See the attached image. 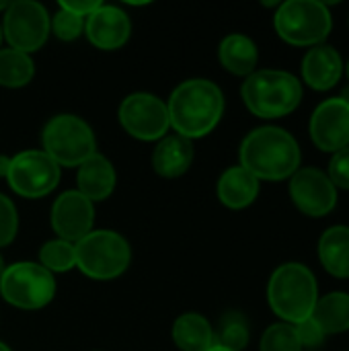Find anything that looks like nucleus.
Wrapping results in <instances>:
<instances>
[{
	"mask_svg": "<svg viewBox=\"0 0 349 351\" xmlns=\"http://www.w3.org/2000/svg\"><path fill=\"white\" fill-rule=\"evenodd\" d=\"M339 99H344V101H346V103L349 105V86H346V88H344V93L339 95Z\"/></svg>",
	"mask_w": 349,
	"mask_h": 351,
	"instance_id": "34",
	"label": "nucleus"
},
{
	"mask_svg": "<svg viewBox=\"0 0 349 351\" xmlns=\"http://www.w3.org/2000/svg\"><path fill=\"white\" fill-rule=\"evenodd\" d=\"M19 232V212L10 197L0 193V249L8 247Z\"/></svg>",
	"mask_w": 349,
	"mask_h": 351,
	"instance_id": "29",
	"label": "nucleus"
},
{
	"mask_svg": "<svg viewBox=\"0 0 349 351\" xmlns=\"http://www.w3.org/2000/svg\"><path fill=\"white\" fill-rule=\"evenodd\" d=\"M245 107L261 119L290 115L302 101L300 80L284 70H255L241 86Z\"/></svg>",
	"mask_w": 349,
	"mask_h": 351,
	"instance_id": "4",
	"label": "nucleus"
},
{
	"mask_svg": "<svg viewBox=\"0 0 349 351\" xmlns=\"http://www.w3.org/2000/svg\"><path fill=\"white\" fill-rule=\"evenodd\" d=\"M259 351H302L294 325L276 323L265 329Z\"/></svg>",
	"mask_w": 349,
	"mask_h": 351,
	"instance_id": "27",
	"label": "nucleus"
},
{
	"mask_svg": "<svg viewBox=\"0 0 349 351\" xmlns=\"http://www.w3.org/2000/svg\"><path fill=\"white\" fill-rule=\"evenodd\" d=\"M311 319L321 327L325 335L349 331V294L331 292L319 298Z\"/></svg>",
	"mask_w": 349,
	"mask_h": 351,
	"instance_id": "23",
	"label": "nucleus"
},
{
	"mask_svg": "<svg viewBox=\"0 0 349 351\" xmlns=\"http://www.w3.org/2000/svg\"><path fill=\"white\" fill-rule=\"evenodd\" d=\"M56 278L45 267L33 261L6 265L0 276V296L14 308L39 311L56 296Z\"/></svg>",
	"mask_w": 349,
	"mask_h": 351,
	"instance_id": "8",
	"label": "nucleus"
},
{
	"mask_svg": "<svg viewBox=\"0 0 349 351\" xmlns=\"http://www.w3.org/2000/svg\"><path fill=\"white\" fill-rule=\"evenodd\" d=\"M171 128L187 138H206L224 115V93L208 78L183 80L167 101Z\"/></svg>",
	"mask_w": 349,
	"mask_h": 351,
	"instance_id": "1",
	"label": "nucleus"
},
{
	"mask_svg": "<svg viewBox=\"0 0 349 351\" xmlns=\"http://www.w3.org/2000/svg\"><path fill=\"white\" fill-rule=\"evenodd\" d=\"M317 300V280L306 265L284 263L272 274L267 284V302L282 323L298 325L311 319Z\"/></svg>",
	"mask_w": 349,
	"mask_h": 351,
	"instance_id": "3",
	"label": "nucleus"
},
{
	"mask_svg": "<svg viewBox=\"0 0 349 351\" xmlns=\"http://www.w3.org/2000/svg\"><path fill=\"white\" fill-rule=\"evenodd\" d=\"M239 158L259 181H284L300 169V146L290 132L263 125L245 136Z\"/></svg>",
	"mask_w": 349,
	"mask_h": 351,
	"instance_id": "2",
	"label": "nucleus"
},
{
	"mask_svg": "<svg viewBox=\"0 0 349 351\" xmlns=\"http://www.w3.org/2000/svg\"><path fill=\"white\" fill-rule=\"evenodd\" d=\"M173 341L181 351H208L216 346V335L206 317L185 313L173 325Z\"/></svg>",
	"mask_w": 349,
	"mask_h": 351,
	"instance_id": "21",
	"label": "nucleus"
},
{
	"mask_svg": "<svg viewBox=\"0 0 349 351\" xmlns=\"http://www.w3.org/2000/svg\"><path fill=\"white\" fill-rule=\"evenodd\" d=\"M86 39L103 51H115L123 47L132 35V21L125 10L111 4H101L84 19Z\"/></svg>",
	"mask_w": 349,
	"mask_h": 351,
	"instance_id": "15",
	"label": "nucleus"
},
{
	"mask_svg": "<svg viewBox=\"0 0 349 351\" xmlns=\"http://www.w3.org/2000/svg\"><path fill=\"white\" fill-rule=\"evenodd\" d=\"M278 35L298 47L321 45L331 33L333 19L329 6L317 0H288L278 6L274 16Z\"/></svg>",
	"mask_w": 349,
	"mask_h": 351,
	"instance_id": "7",
	"label": "nucleus"
},
{
	"mask_svg": "<svg viewBox=\"0 0 349 351\" xmlns=\"http://www.w3.org/2000/svg\"><path fill=\"white\" fill-rule=\"evenodd\" d=\"M311 138L323 152H339L349 146V105L331 97L323 101L311 117Z\"/></svg>",
	"mask_w": 349,
	"mask_h": 351,
	"instance_id": "14",
	"label": "nucleus"
},
{
	"mask_svg": "<svg viewBox=\"0 0 349 351\" xmlns=\"http://www.w3.org/2000/svg\"><path fill=\"white\" fill-rule=\"evenodd\" d=\"M218 60L222 68L234 76H251L259 62V49L255 41L243 33H230L220 41Z\"/></svg>",
	"mask_w": 349,
	"mask_h": 351,
	"instance_id": "20",
	"label": "nucleus"
},
{
	"mask_svg": "<svg viewBox=\"0 0 349 351\" xmlns=\"http://www.w3.org/2000/svg\"><path fill=\"white\" fill-rule=\"evenodd\" d=\"M302 80L315 90L333 88L344 74V60L331 45H315L302 58Z\"/></svg>",
	"mask_w": 349,
	"mask_h": 351,
	"instance_id": "16",
	"label": "nucleus"
},
{
	"mask_svg": "<svg viewBox=\"0 0 349 351\" xmlns=\"http://www.w3.org/2000/svg\"><path fill=\"white\" fill-rule=\"evenodd\" d=\"M8 169H10V156H6V154H0V179H2V177L6 179V175H8Z\"/></svg>",
	"mask_w": 349,
	"mask_h": 351,
	"instance_id": "33",
	"label": "nucleus"
},
{
	"mask_svg": "<svg viewBox=\"0 0 349 351\" xmlns=\"http://www.w3.org/2000/svg\"><path fill=\"white\" fill-rule=\"evenodd\" d=\"M193 156L195 152L191 140L179 134H167L163 140H158L152 152V167L163 179H177L189 171Z\"/></svg>",
	"mask_w": 349,
	"mask_h": 351,
	"instance_id": "18",
	"label": "nucleus"
},
{
	"mask_svg": "<svg viewBox=\"0 0 349 351\" xmlns=\"http://www.w3.org/2000/svg\"><path fill=\"white\" fill-rule=\"evenodd\" d=\"M51 33L60 39V41H74L84 33V19L60 8L53 16H51Z\"/></svg>",
	"mask_w": 349,
	"mask_h": 351,
	"instance_id": "28",
	"label": "nucleus"
},
{
	"mask_svg": "<svg viewBox=\"0 0 349 351\" xmlns=\"http://www.w3.org/2000/svg\"><path fill=\"white\" fill-rule=\"evenodd\" d=\"M4 269H6V263H4V257H2V253H0V276H2Z\"/></svg>",
	"mask_w": 349,
	"mask_h": 351,
	"instance_id": "35",
	"label": "nucleus"
},
{
	"mask_svg": "<svg viewBox=\"0 0 349 351\" xmlns=\"http://www.w3.org/2000/svg\"><path fill=\"white\" fill-rule=\"evenodd\" d=\"M117 117L121 128L132 138L142 142L163 140L171 130L167 103L150 93L128 95L119 105Z\"/></svg>",
	"mask_w": 349,
	"mask_h": 351,
	"instance_id": "11",
	"label": "nucleus"
},
{
	"mask_svg": "<svg viewBox=\"0 0 349 351\" xmlns=\"http://www.w3.org/2000/svg\"><path fill=\"white\" fill-rule=\"evenodd\" d=\"M290 197L302 214L323 218L337 206V187L331 183L327 173L306 167L298 169L290 177Z\"/></svg>",
	"mask_w": 349,
	"mask_h": 351,
	"instance_id": "12",
	"label": "nucleus"
},
{
	"mask_svg": "<svg viewBox=\"0 0 349 351\" xmlns=\"http://www.w3.org/2000/svg\"><path fill=\"white\" fill-rule=\"evenodd\" d=\"M51 16L43 4L35 0H16L8 2V8L2 16V37L8 47L23 53H33L41 49L51 33Z\"/></svg>",
	"mask_w": 349,
	"mask_h": 351,
	"instance_id": "9",
	"label": "nucleus"
},
{
	"mask_svg": "<svg viewBox=\"0 0 349 351\" xmlns=\"http://www.w3.org/2000/svg\"><path fill=\"white\" fill-rule=\"evenodd\" d=\"M348 76H349V62H348Z\"/></svg>",
	"mask_w": 349,
	"mask_h": 351,
	"instance_id": "40",
	"label": "nucleus"
},
{
	"mask_svg": "<svg viewBox=\"0 0 349 351\" xmlns=\"http://www.w3.org/2000/svg\"><path fill=\"white\" fill-rule=\"evenodd\" d=\"M35 76V64L29 53L12 47H0V86L23 88Z\"/></svg>",
	"mask_w": 349,
	"mask_h": 351,
	"instance_id": "24",
	"label": "nucleus"
},
{
	"mask_svg": "<svg viewBox=\"0 0 349 351\" xmlns=\"http://www.w3.org/2000/svg\"><path fill=\"white\" fill-rule=\"evenodd\" d=\"M43 152L58 167H80L97 152V140L91 125L72 113L51 117L41 134Z\"/></svg>",
	"mask_w": 349,
	"mask_h": 351,
	"instance_id": "6",
	"label": "nucleus"
},
{
	"mask_svg": "<svg viewBox=\"0 0 349 351\" xmlns=\"http://www.w3.org/2000/svg\"><path fill=\"white\" fill-rule=\"evenodd\" d=\"M49 222L58 239L76 245L88 232H93L95 224V204L86 199L76 189L64 191L56 197L49 214Z\"/></svg>",
	"mask_w": 349,
	"mask_h": 351,
	"instance_id": "13",
	"label": "nucleus"
},
{
	"mask_svg": "<svg viewBox=\"0 0 349 351\" xmlns=\"http://www.w3.org/2000/svg\"><path fill=\"white\" fill-rule=\"evenodd\" d=\"M294 329H296V335H298L302 348H319L327 337L313 319H306V321L294 325Z\"/></svg>",
	"mask_w": 349,
	"mask_h": 351,
	"instance_id": "31",
	"label": "nucleus"
},
{
	"mask_svg": "<svg viewBox=\"0 0 349 351\" xmlns=\"http://www.w3.org/2000/svg\"><path fill=\"white\" fill-rule=\"evenodd\" d=\"M76 191L82 193L86 199L105 202L111 197L117 185V173L111 160L99 152H95L91 158H86L80 167H76Z\"/></svg>",
	"mask_w": 349,
	"mask_h": 351,
	"instance_id": "17",
	"label": "nucleus"
},
{
	"mask_svg": "<svg viewBox=\"0 0 349 351\" xmlns=\"http://www.w3.org/2000/svg\"><path fill=\"white\" fill-rule=\"evenodd\" d=\"M39 265L45 267L49 274H66L76 269V249L72 243L53 239L43 243L39 249Z\"/></svg>",
	"mask_w": 349,
	"mask_h": 351,
	"instance_id": "26",
	"label": "nucleus"
},
{
	"mask_svg": "<svg viewBox=\"0 0 349 351\" xmlns=\"http://www.w3.org/2000/svg\"><path fill=\"white\" fill-rule=\"evenodd\" d=\"M101 4H103V2H99V0H62V2H60V8H64V10H68V12L80 16V19H86L91 12L97 10Z\"/></svg>",
	"mask_w": 349,
	"mask_h": 351,
	"instance_id": "32",
	"label": "nucleus"
},
{
	"mask_svg": "<svg viewBox=\"0 0 349 351\" xmlns=\"http://www.w3.org/2000/svg\"><path fill=\"white\" fill-rule=\"evenodd\" d=\"M327 177L331 179V183L335 187L349 189V146L335 152L331 162H329V173Z\"/></svg>",
	"mask_w": 349,
	"mask_h": 351,
	"instance_id": "30",
	"label": "nucleus"
},
{
	"mask_svg": "<svg viewBox=\"0 0 349 351\" xmlns=\"http://www.w3.org/2000/svg\"><path fill=\"white\" fill-rule=\"evenodd\" d=\"M6 181L16 195L39 199L58 187L60 167L43 150H23L10 156Z\"/></svg>",
	"mask_w": 349,
	"mask_h": 351,
	"instance_id": "10",
	"label": "nucleus"
},
{
	"mask_svg": "<svg viewBox=\"0 0 349 351\" xmlns=\"http://www.w3.org/2000/svg\"><path fill=\"white\" fill-rule=\"evenodd\" d=\"M319 259L333 278H349V226L339 224L323 232L319 241Z\"/></svg>",
	"mask_w": 349,
	"mask_h": 351,
	"instance_id": "22",
	"label": "nucleus"
},
{
	"mask_svg": "<svg viewBox=\"0 0 349 351\" xmlns=\"http://www.w3.org/2000/svg\"><path fill=\"white\" fill-rule=\"evenodd\" d=\"M74 249L76 269L97 282H109L123 276L132 263V247L115 230H93L80 239Z\"/></svg>",
	"mask_w": 349,
	"mask_h": 351,
	"instance_id": "5",
	"label": "nucleus"
},
{
	"mask_svg": "<svg viewBox=\"0 0 349 351\" xmlns=\"http://www.w3.org/2000/svg\"><path fill=\"white\" fill-rule=\"evenodd\" d=\"M216 193L222 206L230 210H243L249 208L257 195H259V179L253 177L247 169L230 167L226 169L216 185Z\"/></svg>",
	"mask_w": 349,
	"mask_h": 351,
	"instance_id": "19",
	"label": "nucleus"
},
{
	"mask_svg": "<svg viewBox=\"0 0 349 351\" xmlns=\"http://www.w3.org/2000/svg\"><path fill=\"white\" fill-rule=\"evenodd\" d=\"M216 335V346L226 348L232 351H243L249 346V321L243 313H226L220 319L218 329L214 331Z\"/></svg>",
	"mask_w": 349,
	"mask_h": 351,
	"instance_id": "25",
	"label": "nucleus"
},
{
	"mask_svg": "<svg viewBox=\"0 0 349 351\" xmlns=\"http://www.w3.org/2000/svg\"><path fill=\"white\" fill-rule=\"evenodd\" d=\"M0 43H2V25H0Z\"/></svg>",
	"mask_w": 349,
	"mask_h": 351,
	"instance_id": "39",
	"label": "nucleus"
},
{
	"mask_svg": "<svg viewBox=\"0 0 349 351\" xmlns=\"http://www.w3.org/2000/svg\"><path fill=\"white\" fill-rule=\"evenodd\" d=\"M208 351H232V350H226V348H220V346H214L212 350H208Z\"/></svg>",
	"mask_w": 349,
	"mask_h": 351,
	"instance_id": "37",
	"label": "nucleus"
},
{
	"mask_svg": "<svg viewBox=\"0 0 349 351\" xmlns=\"http://www.w3.org/2000/svg\"><path fill=\"white\" fill-rule=\"evenodd\" d=\"M0 351H10V348H8L6 343H2V341H0Z\"/></svg>",
	"mask_w": 349,
	"mask_h": 351,
	"instance_id": "38",
	"label": "nucleus"
},
{
	"mask_svg": "<svg viewBox=\"0 0 349 351\" xmlns=\"http://www.w3.org/2000/svg\"><path fill=\"white\" fill-rule=\"evenodd\" d=\"M8 8V2L6 0H0V12H4Z\"/></svg>",
	"mask_w": 349,
	"mask_h": 351,
	"instance_id": "36",
	"label": "nucleus"
}]
</instances>
